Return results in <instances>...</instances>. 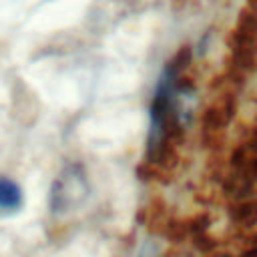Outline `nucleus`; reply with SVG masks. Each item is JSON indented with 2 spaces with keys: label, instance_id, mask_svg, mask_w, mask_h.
Segmentation results:
<instances>
[{
  "label": "nucleus",
  "instance_id": "nucleus-5",
  "mask_svg": "<svg viewBox=\"0 0 257 257\" xmlns=\"http://www.w3.org/2000/svg\"><path fill=\"white\" fill-rule=\"evenodd\" d=\"M239 257H257V233L251 235V241L247 243V247L241 251Z\"/></svg>",
  "mask_w": 257,
  "mask_h": 257
},
{
  "label": "nucleus",
  "instance_id": "nucleus-3",
  "mask_svg": "<svg viewBox=\"0 0 257 257\" xmlns=\"http://www.w3.org/2000/svg\"><path fill=\"white\" fill-rule=\"evenodd\" d=\"M231 223L243 231H253L257 227V195L255 191L231 199L229 207Z\"/></svg>",
  "mask_w": 257,
  "mask_h": 257
},
{
  "label": "nucleus",
  "instance_id": "nucleus-2",
  "mask_svg": "<svg viewBox=\"0 0 257 257\" xmlns=\"http://www.w3.org/2000/svg\"><path fill=\"white\" fill-rule=\"evenodd\" d=\"M88 177L80 163H68L52 181L48 207L52 215H66L78 209L88 197Z\"/></svg>",
  "mask_w": 257,
  "mask_h": 257
},
{
  "label": "nucleus",
  "instance_id": "nucleus-4",
  "mask_svg": "<svg viewBox=\"0 0 257 257\" xmlns=\"http://www.w3.org/2000/svg\"><path fill=\"white\" fill-rule=\"evenodd\" d=\"M24 205V195L22 189L16 181L10 177L0 175V215H12L18 213Z\"/></svg>",
  "mask_w": 257,
  "mask_h": 257
},
{
  "label": "nucleus",
  "instance_id": "nucleus-1",
  "mask_svg": "<svg viewBox=\"0 0 257 257\" xmlns=\"http://www.w3.org/2000/svg\"><path fill=\"white\" fill-rule=\"evenodd\" d=\"M185 70V52L163 68L149 106V131L145 147V167L161 173L169 171L177 159V147L185 131V98L191 90Z\"/></svg>",
  "mask_w": 257,
  "mask_h": 257
}]
</instances>
